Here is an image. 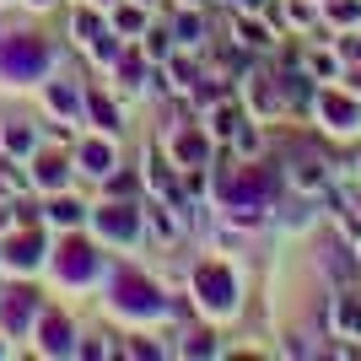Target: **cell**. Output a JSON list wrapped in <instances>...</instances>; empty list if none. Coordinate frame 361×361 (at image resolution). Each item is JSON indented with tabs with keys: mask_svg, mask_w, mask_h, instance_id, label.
Segmentation results:
<instances>
[{
	"mask_svg": "<svg viewBox=\"0 0 361 361\" xmlns=\"http://www.w3.org/2000/svg\"><path fill=\"white\" fill-rule=\"evenodd\" d=\"M38 254H44V243L32 238H16V243H6V264H16V270H32V264H38Z\"/></svg>",
	"mask_w": 361,
	"mask_h": 361,
	"instance_id": "ba28073f",
	"label": "cell"
},
{
	"mask_svg": "<svg viewBox=\"0 0 361 361\" xmlns=\"http://www.w3.org/2000/svg\"><path fill=\"white\" fill-rule=\"evenodd\" d=\"M114 302H119L124 313H162V291L151 286V281H140L135 270H119L114 275Z\"/></svg>",
	"mask_w": 361,
	"mask_h": 361,
	"instance_id": "3957f363",
	"label": "cell"
},
{
	"mask_svg": "<svg viewBox=\"0 0 361 361\" xmlns=\"http://www.w3.org/2000/svg\"><path fill=\"white\" fill-rule=\"evenodd\" d=\"M238 38H243V44H264V32H259L254 22H238Z\"/></svg>",
	"mask_w": 361,
	"mask_h": 361,
	"instance_id": "ac0fdd59",
	"label": "cell"
},
{
	"mask_svg": "<svg viewBox=\"0 0 361 361\" xmlns=\"http://www.w3.org/2000/svg\"><path fill=\"white\" fill-rule=\"evenodd\" d=\"M49 97H54V108H60V114H75V92H71V87H54Z\"/></svg>",
	"mask_w": 361,
	"mask_h": 361,
	"instance_id": "e0dca14e",
	"label": "cell"
},
{
	"mask_svg": "<svg viewBox=\"0 0 361 361\" xmlns=\"http://www.w3.org/2000/svg\"><path fill=\"white\" fill-rule=\"evenodd\" d=\"M195 291H200V302H205L211 313H232V297H238L226 264H200L195 270Z\"/></svg>",
	"mask_w": 361,
	"mask_h": 361,
	"instance_id": "277c9868",
	"label": "cell"
},
{
	"mask_svg": "<svg viewBox=\"0 0 361 361\" xmlns=\"http://www.w3.org/2000/svg\"><path fill=\"white\" fill-rule=\"evenodd\" d=\"M71 345H75L71 324H65V318H44V350H49V356H65Z\"/></svg>",
	"mask_w": 361,
	"mask_h": 361,
	"instance_id": "9c48e42d",
	"label": "cell"
},
{
	"mask_svg": "<svg viewBox=\"0 0 361 361\" xmlns=\"http://www.w3.org/2000/svg\"><path fill=\"white\" fill-rule=\"evenodd\" d=\"M6 146H11V151H32V130L11 124V130H6Z\"/></svg>",
	"mask_w": 361,
	"mask_h": 361,
	"instance_id": "2e32d148",
	"label": "cell"
},
{
	"mask_svg": "<svg viewBox=\"0 0 361 361\" xmlns=\"http://www.w3.org/2000/svg\"><path fill=\"white\" fill-rule=\"evenodd\" d=\"M49 71L44 38H0V75L6 81H32Z\"/></svg>",
	"mask_w": 361,
	"mask_h": 361,
	"instance_id": "7a4b0ae2",
	"label": "cell"
},
{
	"mask_svg": "<svg viewBox=\"0 0 361 361\" xmlns=\"http://www.w3.org/2000/svg\"><path fill=\"white\" fill-rule=\"evenodd\" d=\"M275 189H281V173H275V167H243L238 178L226 183V205L238 216H259L275 200Z\"/></svg>",
	"mask_w": 361,
	"mask_h": 361,
	"instance_id": "6da1fadb",
	"label": "cell"
},
{
	"mask_svg": "<svg viewBox=\"0 0 361 361\" xmlns=\"http://www.w3.org/2000/svg\"><path fill=\"white\" fill-rule=\"evenodd\" d=\"M38 6H44V0H38Z\"/></svg>",
	"mask_w": 361,
	"mask_h": 361,
	"instance_id": "ffe728a7",
	"label": "cell"
},
{
	"mask_svg": "<svg viewBox=\"0 0 361 361\" xmlns=\"http://www.w3.org/2000/svg\"><path fill=\"white\" fill-rule=\"evenodd\" d=\"M324 119H329L334 130H356V108H350L345 97H334V92H329V97H324Z\"/></svg>",
	"mask_w": 361,
	"mask_h": 361,
	"instance_id": "30bf717a",
	"label": "cell"
},
{
	"mask_svg": "<svg viewBox=\"0 0 361 361\" xmlns=\"http://www.w3.org/2000/svg\"><path fill=\"white\" fill-rule=\"evenodd\" d=\"M38 178H44L49 189H60V183H65V162H60V157H44V162H38Z\"/></svg>",
	"mask_w": 361,
	"mask_h": 361,
	"instance_id": "5bb4252c",
	"label": "cell"
},
{
	"mask_svg": "<svg viewBox=\"0 0 361 361\" xmlns=\"http://www.w3.org/2000/svg\"><path fill=\"white\" fill-rule=\"evenodd\" d=\"M189 356H211V334H195V340H189Z\"/></svg>",
	"mask_w": 361,
	"mask_h": 361,
	"instance_id": "d6986e66",
	"label": "cell"
},
{
	"mask_svg": "<svg viewBox=\"0 0 361 361\" xmlns=\"http://www.w3.org/2000/svg\"><path fill=\"white\" fill-rule=\"evenodd\" d=\"M49 216H54V221H65V226H75V221H81V205H75V200H54V205H49Z\"/></svg>",
	"mask_w": 361,
	"mask_h": 361,
	"instance_id": "9a60e30c",
	"label": "cell"
},
{
	"mask_svg": "<svg viewBox=\"0 0 361 361\" xmlns=\"http://www.w3.org/2000/svg\"><path fill=\"white\" fill-rule=\"evenodd\" d=\"M54 270H60L65 281H92V270H97V254H92L87 243H65L60 259H54Z\"/></svg>",
	"mask_w": 361,
	"mask_h": 361,
	"instance_id": "5b68a950",
	"label": "cell"
},
{
	"mask_svg": "<svg viewBox=\"0 0 361 361\" xmlns=\"http://www.w3.org/2000/svg\"><path fill=\"white\" fill-rule=\"evenodd\" d=\"M38 313V297L32 291H6V302H0V318H6V329H27V318Z\"/></svg>",
	"mask_w": 361,
	"mask_h": 361,
	"instance_id": "8992f818",
	"label": "cell"
},
{
	"mask_svg": "<svg viewBox=\"0 0 361 361\" xmlns=\"http://www.w3.org/2000/svg\"><path fill=\"white\" fill-rule=\"evenodd\" d=\"M173 151H178L183 162H200V157H205V140H200V135H195V130H183V135H178V140H173Z\"/></svg>",
	"mask_w": 361,
	"mask_h": 361,
	"instance_id": "8fae6325",
	"label": "cell"
},
{
	"mask_svg": "<svg viewBox=\"0 0 361 361\" xmlns=\"http://www.w3.org/2000/svg\"><path fill=\"white\" fill-rule=\"evenodd\" d=\"M97 226L108 238H135V211L130 205H108V211H97Z\"/></svg>",
	"mask_w": 361,
	"mask_h": 361,
	"instance_id": "52a82bcc",
	"label": "cell"
},
{
	"mask_svg": "<svg viewBox=\"0 0 361 361\" xmlns=\"http://www.w3.org/2000/svg\"><path fill=\"white\" fill-rule=\"evenodd\" d=\"M92 119H97V124H103V130H114V124H119V108H114V103H108V97H103V92H92Z\"/></svg>",
	"mask_w": 361,
	"mask_h": 361,
	"instance_id": "7c38bea8",
	"label": "cell"
},
{
	"mask_svg": "<svg viewBox=\"0 0 361 361\" xmlns=\"http://www.w3.org/2000/svg\"><path fill=\"white\" fill-rule=\"evenodd\" d=\"M81 162H87V173H108V162H114V157H108V146H97V140H92V146H81Z\"/></svg>",
	"mask_w": 361,
	"mask_h": 361,
	"instance_id": "4fadbf2b",
	"label": "cell"
}]
</instances>
